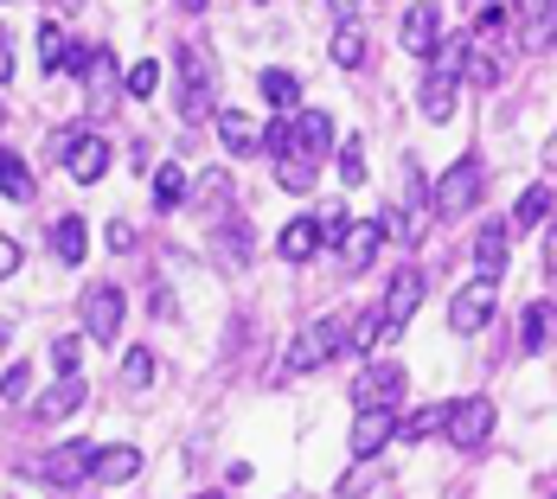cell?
<instances>
[{
  "label": "cell",
  "instance_id": "1",
  "mask_svg": "<svg viewBox=\"0 0 557 499\" xmlns=\"http://www.w3.org/2000/svg\"><path fill=\"white\" fill-rule=\"evenodd\" d=\"M180 115L186 122L219 115V71H212V52H199L193 39L180 46Z\"/></svg>",
  "mask_w": 557,
  "mask_h": 499
},
{
  "label": "cell",
  "instance_id": "2",
  "mask_svg": "<svg viewBox=\"0 0 557 499\" xmlns=\"http://www.w3.org/2000/svg\"><path fill=\"white\" fill-rule=\"evenodd\" d=\"M346 327H352V321H339V314L308 321V327L295 333V346H288V365H295V372H321V365H334L339 352H346Z\"/></svg>",
  "mask_w": 557,
  "mask_h": 499
},
{
  "label": "cell",
  "instance_id": "3",
  "mask_svg": "<svg viewBox=\"0 0 557 499\" xmlns=\"http://www.w3.org/2000/svg\"><path fill=\"white\" fill-rule=\"evenodd\" d=\"M474 199H481V161L461 154V161L430 186V212H436V219H461V212H474Z\"/></svg>",
  "mask_w": 557,
  "mask_h": 499
},
{
  "label": "cell",
  "instance_id": "4",
  "mask_svg": "<svg viewBox=\"0 0 557 499\" xmlns=\"http://www.w3.org/2000/svg\"><path fill=\"white\" fill-rule=\"evenodd\" d=\"M494 416H500L494 397H455V403H448V429L443 436L455 448H481L487 436H494Z\"/></svg>",
  "mask_w": 557,
  "mask_h": 499
},
{
  "label": "cell",
  "instance_id": "5",
  "mask_svg": "<svg viewBox=\"0 0 557 499\" xmlns=\"http://www.w3.org/2000/svg\"><path fill=\"white\" fill-rule=\"evenodd\" d=\"M77 314H84V339L110 346L115 333H122V288H115V282H97V288H84Z\"/></svg>",
  "mask_w": 557,
  "mask_h": 499
},
{
  "label": "cell",
  "instance_id": "6",
  "mask_svg": "<svg viewBox=\"0 0 557 499\" xmlns=\"http://www.w3.org/2000/svg\"><path fill=\"white\" fill-rule=\"evenodd\" d=\"M494 321V282L474 276L455 288V308H448V333H461V339H474V333Z\"/></svg>",
  "mask_w": 557,
  "mask_h": 499
},
{
  "label": "cell",
  "instance_id": "7",
  "mask_svg": "<svg viewBox=\"0 0 557 499\" xmlns=\"http://www.w3.org/2000/svg\"><path fill=\"white\" fill-rule=\"evenodd\" d=\"M410 385V378H404V365H397V359H385V365H366V372H359V385H352V403H359V410H397V390Z\"/></svg>",
  "mask_w": 557,
  "mask_h": 499
},
{
  "label": "cell",
  "instance_id": "8",
  "mask_svg": "<svg viewBox=\"0 0 557 499\" xmlns=\"http://www.w3.org/2000/svg\"><path fill=\"white\" fill-rule=\"evenodd\" d=\"M443 13H436V0H417V7H404V26H397V46L410 58H436V46H443Z\"/></svg>",
  "mask_w": 557,
  "mask_h": 499
},
{
  "label": "cell",
  "instance_id": "9",
  "mask_svg": "<svg viewBox=\"0 0 557 499\" xmlns=\"http://www.w3.org/2000/svg\"><path fill=\"white\" fill-rule=\"evenodd\" d=\"M288 135H295V161H321V154H334V115L327 110H295L288 115Z\"/></svg>",
  "mask_w": 557,
  "mask_h": 499
},
{
  "label": "cell",
  "instance_id": "10",
  "mask_svg": "<svg viewBox=\"0 0 557 499\" xmlns=\"http://www.w3.org/2000/svg\"><path fill=\"white\" fill-rule=\"evenodd\" d=\"M90 461H97V442H58V448H46L39 474L52 487H77V481H90Z\"/></svg>",
  "mask_w": 557,
  "mask_h": 499
},
{
  "label": "cell",
  "instance_id": "11",
  "mask_svg": "<svg viewBox=\"0 0 557 499\" xmlns=\"http://www.w3.org/2000/svg\"><path fill=\"white\" fill-rule=\"evenodd\" d=\"M64 166H71V179H77V186H97V179L110 173V141H103L97 128H77V141H71Z\"/></svg>",
  "mask_w": 557,
  "mask_h": 499
},
{
  "label": "cell",
  "instance_id": "12",
  "mask_svg": "<svg viewBox=\"0 0 557 499\" xmlns=\"http://www.w3.org/2000/svg\"><path fill=\"white\" fill-rule=\"evenodd\" d=\"M417 308H423V270H417V263H404V270L385 282V308H379V314H385L391 327H404Z\"/></svg>",
  "mask_w": 557,
  "mask_h": 499
},
{
  "label": "cell",
  "instance_id": "13",
  "mask_svg": "<svg viewBox=\"0 0 557 499\" xmlns=\"http://www.w3.org/2000/svg\"><path fill=\"white\" fill-rule=\"evenodd\" d=\"M397 423H404L397 410H359V416H352V442L346 448H352L359 461H372L385 442H397Z\"/></svg>",
  "mask_w": 557,
  "mask_h": 499
},
{
  "label": "cell",
  "instance_id": "14",
  "mask_svg": "<svg viewBox=\"0 0 557 499\" xmlns=\"http://www.w3.org/2000/svg\"><path fill=\"white\" fill-rule=\"evenodd\" d=\"M506 263H512V237H506V219L481 224V230H474V276L500 282Z\"/></svg>",
  "mask_w": 557,
  "mask_h": 499
},
{
  "label": "cell",
  "instance_id": "15",
  "mask_svg": "<svg viewBox=\"0 0 557 499\" xmlns=\"http://www.w3.org/2000/svg\"><path fill=\"white\" fill-rule=\"evenodd\" d=\"M135 474H141V448L135 442H110V448H97V461H90V481L97 487H122Z\"/></svg>",
  "mask_w": 557,
  "mask_h": 499
},
{
  "label": "cell",
  "instance_id": "16",
  "mask_svg": "<svg viewBox=\"0 0 557 499\" xmlns=\"http://www.w3.org/2000/svg\"><path fill=\"white\" fill-rule=\"evenodd\" d=\"M379 244H385V230H379V219L366 224H346V237H339V263L359 276V270H372V257H379Z\"/></svg>",
  "mask_w": 557,
  "mask_h": 499
},
{
  "label": "cell",
  "instance_id": "17",
  "mask_svg": "<svg viewBox=\"0 0 557 499\" xmlns=\"http://www.w3.org/2000/svg\"><path fill=\"white\" fill-rule=\"evenodd\" d=\"M321 244H327L321 219H288V224H282V237H276V257H282V263H308Z\"/></svg>",
  "mask_w": 557,
  "mask_h": 499
},
{
  "label": "cell",
  "instance_id": "18",
  "mask_svg": "<svg viewBox=\"0 0 557 499\" xmlns=\"http://www.w3.org/2000/svg\"><path fill=\"white\" fill-rule=\"evenodd\" d=\"M212 122H219L224 154H263V128H257V122H250L244 110H219Z\"/></svg>",
  "mask_w": 557,
  "mask_h": 499
},
{
  "label": "cell",
  "instance_id": "19",
  "mask_svg": "<svg viewBox=\"0 0 557 499\" xmlns=\"http://www.w3.org/2000/svg\"><path fill=\"white\" fill-rule=\"evenodd\" d=\"M417 110L430 115V122H448V115H455V77H448V71H423V84H417Z\"/></svg>",
  "mask_w": 557,
  "mask_h": 499
},
{
  "label": "cell",
  "instance_id": "20",
  "mask_svg": "<svg viewBox=\"0 0 557 499\" xmlns=\"http://www.w3.org/2000/svg\"><path fill=\"white\" fill-rule=\"evenodd\" d=\"M552 339H557V308L552 301H532V308L519 314V346H525V352H545Z\"/></svg>",
  "mask_w": 557,
  "mask_h": 499
},
{
  "label": "cell",
  "instance_id": "21",
  "mask_svg": "<svg viewBox=\"0 0 557 499\" xmlns=\"http://www.w3.org/2000/svg\"><path fill=\"white\" fill-rule=\"evenodd\" d=\"M84 397H90V385L84 378H58L33 410H39V423H58V416H71V410H84Z\"/></svg>",
  "mask_w": 557,
  "mask_h": 499
},
{
  "label": "cell",
  "instance_id": "22",
  "mask_svg": "<svg viewBox=\"0 0 557 499\" xmlns=\"http://www.w3.org/2000/svg\"><path fill=\"white\" fill-rule=\"evenodd\" d=\"M257 90H263V103H270V110H301V77H295V71H282V64H270V71H263V77H257Z\"/></svg>",
  "mask_w": 557,
  "mask_h": 499
},
{
  "label": "cell",
  "instance_id": "23",
  "mask_svg": "<svg viewBox=\"0 0 557 499\" xmlns=\"http://www.w3.org/2000/svg\"><path fill=\"white\" fill-rule=\"evenodd\" d=\"M404 327H391L385 314H359L352 327H346V352H372V346H385V339H397Z\"/></svg>",
  "mask_w": 557,
  "mask_h": 499
},
{
  "label": "cell",
  "instance_id": "24",
  "mask_svg": "<svg viewBox=\"0 0 557 499\" xmlns=\"http://www.w3.org/2000/svg\"><path fill=\"white\" fill-rule=\"evenodd\" d=\"M52 250H58V263H84V250H90V224L84 219H58L52 224Z\"/></svg>",
  "mask_w": 557,
  "mask_h": 499
},
{
  "label": "cell",
  "instance_id": "25",
  "mask_svg": "<svg viewBox=\"0 0 557 499\" xmlns=\"http://www.w3.org/2000/svg\"><path fill=\"white\" fill-rule=\"evenodd\" d=\"M443 429H448V403H430V410H417V416L397 423V442H430V436H443Z\"/></svg>",
  "mask_w": 557,
  "mask_h": 499
},
{
  "label": "cell",
  "instance_id": "26",
  "mask_svg": "<svg viewBox=\"0 0 557 499\" xmlns=\"http://www.w3.org/2000/svg\"><path fill=\"white\" fill-rule=\"evenodd\" d=\"M552 205H557V186H525L519 205H512V224H519V230H525V224H545Z\"/></svg>",
  "mask_w": 557,
  "mask_h": 499
},
{
  "label": "cell",
  "instance_id": "27",
  "mask_svg": "<svg viewBox=\"0 0 557 499\" xmlns=\"http://www.w3.org/2000/svg\"><path fill=\"white\" fill-rule=\"evenodd\" d=\"M0 192H7L13 205H26V199H33V173H26V161H20L13 148H0Z\"/></svg>",
  "mask_w": 557,
  "mask_h": 499
},
{
  "label": "cell",
  "instance_id": "28",
  "mask_svg": "<svg viewBox=\"0 0 557 499\" xmlns=\"http://www.w3.org/2000/svg\"><path fill=\"white\" fill-rule=\"evenodd\" d=\"M84 90H90L97 110H110L115 103V58H110V46H97V64H90V84H84Z\"/></svg>",
  "mask_w": 557,
  "mask_h": 499
},
{
  "label": "cell",
  "instance_id": "29",
  "mask_svg": "<svg viewBox=\"0 0 557 499\" xmlns=\"http://www.w3.org/2000/svg\"><path fill=\"white\" fill-rule=\"evenodd\" d=\"M64 58H71V39H64L58 20H46L39 26V71H64Z\"/></svg>",
  "mask_w": 557,
  "mask_h": 499
},
{
  "label": "cell",
  "instance_id": "30",
  "mask_svg": "<svg viewBox=\"0 0 557 499\" xmlns=\"http://www.w3.org/2000/svg\"><path fill=\"white\" fill-rule=\"evenodd\" d=\"M154 205H161V212L186 205V173H180V166H154Z\"/></svg>",
  "mask_w": 557,
  "mask_h": 499
},
{
  "label": "cell",
  "instance_id": "31",
  "mask_svg": "<svg viewBox=\"0 0 557 499\" xmlns=\"http://www.w3.org/2000/svg\"><path fill=\"white\" fill-rule=\"evenodd\" d=\"M52 365H58V378H77V365H84V333H58Z\"/></svg>",
  "mask_w": 557,
  "mask_h": 499
},
{
  "label": "cell",
  "instance_id": "32",
  "mask_svg": "<svg viewBox=\"0 0 557 499\" xmlns=\"http://www.w3.org/2000/svg\"><path fill=\"white\" fill-rule=\"evenodd\" d=\"M148 385H154V352L135 346V352L122 359V390H148Z\"/></svg>",
  "mask_w": 557,
  "mask_h": 499
},
{
  "label": "cell",
  "instance_id": "33",
  "mask_svg": "<svg viewBox=\"0 0 557 499\" xmlns=\"http://www.w3.org/2000/svg\"><path fill=\"white\" fill-rule=\"evenodd\" d=\"M122 90H128V97H141V103H148V97H154V90H161V64H154V58H141V64H128V77H122Z\"/></svg>",
  "mask_w": 557,
  "mask_h": 499
},
{
  "label": "cell",
  "instance_id": "34",
  "mask_svg": "<svg viewBox=\"0 0 557 499\" xmlns=\"http://www.w3.org/2000/svg\"><path fill=\"white\" fill-rule=\"evenodd\" d=\"M359 58H366V33H359V20H352V26H339L334 33V64L339 71H352Z\"/></svg>",
  "mask_w": 557,
  "mask_h": 499
},
{
  "label": "cell",
  "instance_id": "35",
  "mask_svg": "<svg viewBox=\"0 0 557 499\" xmlns=\"http://www.w3.org/2000/svg\"><path fill=\"white\" fill-rule=\"evenodd\" d=\"M276 186H282V192H308V186H314V166L295 161V154H282V161H276Z\"/></svg>",
  "mask_w": 557,
  "mask_h": 499
},
{
  "label": "cell",
  "instance_id": "36",
  "mask_svg": "<svg viewBox=\"0 0 557 499\" xmlns=\"http://www.w3.org/2000/svg\"><path fill=\"white\" fill-rule=\"evenodd\" d=\"M461 77H468V84H481V90H494V84H500V64H494L487 52H474V46H468V58H461Z\"/></svg>",
  "mask_w": 557,
  "mask_h": 499
},
{
  "label": "cell",
  "instance_id": "37",
  "mask_svg": "<svg viewBox=\"0 0 557 499\" xmlns=\"http://www.w3.org/2000/svg\"><path fill=\"white\" fill-rule=\"evenodd\" d=\"M397 186H404V212H410V205H423V166L410 161V154L397 161Z\"/></svg>",
  "mask_w": 557,
  "mask_h": 499
},
{
  "label": "cell",
  "instance_id": "38",
  "mask_svg": "<svg viewBox=\"0 0 557 499\" xmlns=\"http://www.w3.org/2000/svg\"><path fill=\"white\" fill-rule=\"evenodd\" d=\"M339 179H346V186H366V148H359V135L339 148Z\"/></svg>",
  "mask_w": 557,
  "mask_h": 499
},
{
  "label": "cell",
  "instance_id": "39",
  "mask_svg": "<svg viewBox=\"0 0 557 499\" xmlns=\"http://www.w3.org/2000/svg\"><path fill=\"white\" fill-rule=\"evenodd\" d=\"M33 397V372L26 365H7V378H0V403H26Z\"/></svg>",
  "mask_w": 557,
  "mask_h": 499
},
{
  "label": "cell",
  "instance_id": "40",
  "mask_svg": "<svg viewBox=\"0 0 557 499\" xmlns=\"http://www.w3.org/2000/svg\"><path fill=\"white\" fill-rule=\"evenodd\" d=\"M506 20H512V7L506 0H494V7H481V39H500Z\"/></svg>",
  "mask_w": 557,
  "mask_h": 499
},
{
  "label": "cell",
  "instance_id": "41",
  "mask_svg": "<svg viewBox=\"0 0 557 499\" xmlns=\"http://www.w3.org/2000/svg\"><path fill=\"white\" fill-rule=\"evenodd\" d=\"M372 481H379V474H346V481H339V499H366Z\"/></svg>",
  "mask_w": 557,
  "mask_h": 499
},
{
  "label": "cell",
  "instance_id": "42",
  "mask_svg": "<svg viewBox=\"0 0 557 499\" xmlns=\"http://www.w3.org/2000/svg\"><path fill=\"white\" fill-rule=\"evenodd\" d=\"M13 270H20V244H13V237H0V282L13 276Z\"/></svg>",
  "mask_w": 557,
  "mask_h": 499
},
{
  "label": "cell",
  "instance_id": "43",
  "mask_svg": "<svg viewBox=\"0 0 557 499\" xmlns=\"http://www.w3.org/2000/svg\"><path fill=\"white\" fill-rule=\"evenodd\" d=\"M224 186H231V179H224V173H206V179H199V192H206V199H212V205H219V199H224Z\"/></svg>",
  "mask_w": 557,
  "mask_h": 499
},
{
  "label": "cell",
  "instance_id": "44",
  "mask_svg": "<svg viewBox=\"0 0 557 499\" xmlns=\"http://www.w3.org/2000/svg\"><path fill=\"white\" fill-rule=\"evenodd\" d=\"M110 250H135V230H128V224H122V219L110 224Z\"/></svg>",
  "mask_w": 557,
  "mask_h": 499
},
{
  "label": "cell",
  "instance_id": "45",
  "mask_svg": "<svg viewBox=\"0 0 557 499\" xmlns=\"http://www.w3.org/2000/svg\"><path fill=\"white\" fill-rule=\"evenodd\" d=\"M13 77V39H7V26H0V84Z\"/></svg>",
  "mask_w": 557,
  "mask_h": 499
},
{
  "label": "cell",
  "instance_id": "46",
  "mask_svg": "<svg viewBox=\"0 0 557 499\" xmlns=\"http://www.w3.org/2000/svg\"><path fill=\"white\" fill-rule=\"evenodd\" d=\"M327 7H334L339 26H352V20H359V0H327Z\"/></svg>",
  "mask_w": 557,
  "mask_h": 499
},
{
  "label": "cell",
  "instance_id": "47",
  "mask_svg": "<svg viewBox=\"0 0 557 499\" xmlns=\"http://www.w3.org/2000/svg\"><path fill=\"white\" fill-rule=\"evenodd\" d=\"M545 270L557 276V224H552V237H545Z\"/></svg>",
  "mask_w": 557,
  "mask_h": 499
},
{
  "label": "cell",
  "instance_id": "48",
  "mask_svg": "<svg viewBox=\"0 0 557 499\" xmlns=\"http://www.w3.org/2000/svg\"><path fill=\"white\" fill-rule=\"evenodd\" d=\"M545 166H557V128H552V141H545Z\"/></svg>",
  "mask_w": 557,
  "mask_h": 499
},
{
  "label": "cell",
  "instance_id": "49",
  "mask_svg": "<svg viewBox=\"0 0 557 499\" xmlns=\"http://www.w3.org/2000/svg\"><path fill=\"white\" fill-rule=\"evenodd\" d=\"M180 7H186V13H206V7H212V0H180Z\"/></svg>",
  "mask_w": 557,
  "mask_h": 499
},
{
  "label": "cell",
  "instance_id": "50",
  "mask_svg": "<svg viewBox=\"0 0 557 499\" xmlns=\"http://www.w3.org/2000/svg\"><path fill=\"white\" fill-rule=\"evenodd\" d=\"M7 339H13V327H7V321H0V352H7Z\"/></svg>",
  "mask_w": 557,
  "mask_h": 499
},
{
  "label": "cell",
  "instance_id": "51",
  "mask_svg": "<svg viewBox=\"0 0 557 499\" xmlns=\"http://www.w3.org/2000/svg\"><path fill=\"white\" fill-rule=\"evenodd\" d=\"M199 499H224V494H199Z\"/></svg>",
  "mask_w": 557,
  "mask_h": 499
},
{
  "label": "cell",
  "instance_id": "52",
  "mask_svg": "<svg viewBox=\"0 0 557 499\" xmlns=\"http://www.w3.org/2000/svg\"><path fill=\"white\" fill-rule=\"evenodd\" d=\"M0 122H7V103H0Z\"/></svg>",
  "mask_w": 557,
  "mask_h": 499
},
{
  "label": "cell",
  "instance_id": "53",
  "mask_svg": "<svg viewBox=\"0 0 557 499\" xmlns=\"http://www.w3.org/2000/svg\"><path fill=\"white\" fill-rule=\"evenodd\" d=\"M552 39H557V20H552Z\"/></svg>",
  "mask_w": 557,
  "mask_h": 499
},
{
  "label": "cell",
  "instance_id": "54",
  "mask_svg": "<svg viewBox=\"0 0 557 499\" xmlns=\"http://www.w3.org/2000/svg\"><path fill=\"white\" fill-rule=\"evenodd\" d=\"M481 7H494V0H481Z\"/></svg>",
  "mask_w": 557,
  "mask_h": 499
}]
</instances>
